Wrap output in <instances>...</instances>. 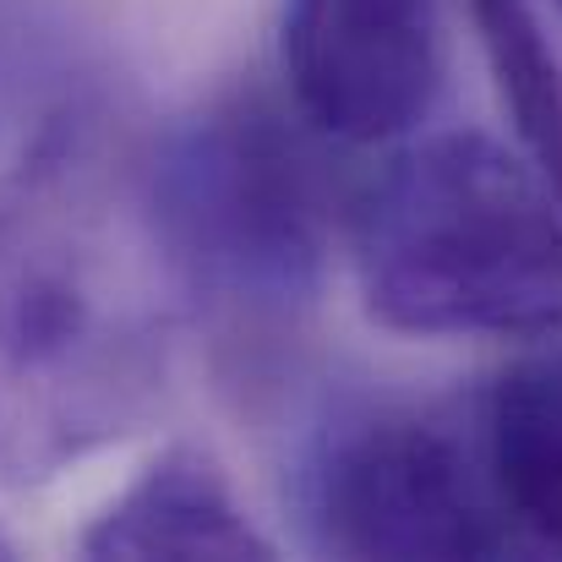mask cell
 <instances>
[{
	"label": "cell",
	"instance_id": "obj_1",
	"mask_svg": "<svg viewBox=\"0 0 562 562\" xmlns=\"http://www.w3.org/2000/svg\"><path fill=\"white\" fill-rule=\"evenodd\" d=\"M176 312L137 159L110 170L88 126L49 132L0 196V481L44 486L137 431Z\"/></svg>",
	"mask_w": 562,
	"mask_h": 562
},
{
	"label": "cell",
	"instance_id": "obj_2",
	"mask_svg": "<svg viewBox=\"0 0 562 562\" xmlns=\"http://www.w3.org/2000/svg\"><path fill=\"white\" fill-rule=\"evenodd\" d=\"M165 279L246 367L295 345L328 273V187L279 104L224 93L137 159Z\"/></svg>",
	"mask_w": 562,
	"mask_h": 562
},
{
	"label": "cell",
	"instance_id": "obj_3",
	"mask_svg": "<svg viewBox=\"0 0 562 562\" xmlns=\"http://www.w3.org/2000/svg\"><path fill=\"white\" fill-rule=\"evenodd\" d=\"M361 301L415 339L562 334V202L486 132L398 148L350 213Z\"/></svg>",
	"mask_w": 562,
	"mask_h": 562
},
{
	"label": "cell",
	"instance_id": "obj_8",
	"mask_svg": "<svg viewBox=\"0 0 562 562\" xmlns=\"http://www.w3.org/2000/svg\"><path fill=\"white\" fill-rule=\"evenodd\" d=\"M514 132L562 202V60L530 0H470Z\"/></svg>",
	"mask_w": 562,
	"mask_h": 562
},
{
	"label": "cell",
	"instance_id": "obj_9",
	"mask_svg": "<svg viewBox=\"0 0 562 562\" xmlns=\"http://www.w3.org/2000/svg\"><path fill=\"white\" fill-rule=\"evenodd\" d=\"M0 558H16V541H11L5 530H0Z\"/></svg>",
	"mask_w": 562,
	"mask_h": 562
},
{
	"label": "cell",
	"instance_id": "obj_5",
	"mask_svg": "<svg viewBox=\"0 0 562 562\" xmlns=\"http://www.w3.org/2000/svg\"><path fill=\"white\" fill-rule=\"evenodd\" d=\"M284 77L312 132L393 143L442 93L437 0H284Z\"/></svg>",
	"mask_w": 562,
	"mask_h": 562
},
{
	"label": "cell",
	"instance_id": "obj_7",
	"mask_svg": "<svg viewBox=\"0 0 562 562\" xmlns=\"http://www.w3.org/2000/svg\"><path fill=\"white\" fill-rule=\"evenodd\" d=\"M475 442L508 530L562 552V345L492 376Z\"/></svg>",
	"mask_w": 562,
	"mask_h": 562
},
{
	"label": "cell",
	"instance_id": "obj_10",
	"mask_svg": "<svg viewBox=\"0 0 562 562\" xmlns=\"http://www.w3.org/2000/svg\"><path fill=\"white\" fill-rule=\"evenodd\" d=\"M558 5H562V0H558Z\"/></svg>",
	"mask_w": 562,
	"mask_h": 562
},
{
	"label": "cell",
	"instance_id": "obj_4",
	"mask_svg": "<svg viewBox=\"0 0 562 562\" xmlns=\"http://www.w3.org/2000/svg\"><path fill=\"white\" fill-rule=\"evenodd\" d=\"M295 508L328 558H497L514 541L481 442L409 398L339 404L301 453Z\"/></svg>",
	"mask_w": 562,
	"mask_h": 562
},
{
	"label": "cell",
	"instance_id": "obj_6",
	"mask_svg": "<svg viewBox=\"0 0 562 562\" xmlns=\"http://www.w3.org/2000/svg\"><path fill=\"white\" fill-rule=\"evenodd\" d=\"M82 558H170V562H262L273 558V541L246 519L229 475L218 459L196 442H170L154 453L77 536Z\"/></svg>",
	"mask_w": 562,
	"mask_h": 562
}]
</instances>
